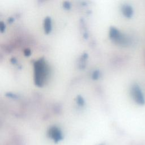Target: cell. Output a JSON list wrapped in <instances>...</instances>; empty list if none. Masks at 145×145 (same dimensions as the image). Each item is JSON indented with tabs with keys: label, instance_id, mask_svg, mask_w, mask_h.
I'll return each instance as SVG.
<instances>
[{
	"label": "cell",
	"instance_id": "cell-1",
	"mask_svg": "<svg viewBox=\"0 0 145 145\" xmlns=\"http://www.w3.org/2000/svg\"><path fill=\"white\" fill-rule=\"evenodd\" d=\"M34 66V82L35 85L38 87L43 86L49 74V68L44 59L36 61Z\"/></svg>",
	"mask_w": 145,
	"mask_h": 145
},
{
	"label": "cell",
	"instance_id": "cell-2",
	"mask_svg": "<svg viewBox=\"0 0 145 145\" xmlns=\"http://www.w3.org/2000/svg\"><path fill=\"white\" fill-rule=\"evenodd\" d=\"M109 35L111 40L117 44L125 45L128 43V40L115 27H111L110 32H109Z\"/></svg>",
	"mask_w": 145,
	"mask_h": 145
},
{
	"label": "cell",
	"instance_id": "cell-3",
	"mask_svg": "<svg viewBox=\"0 0 145 145\" xmlns=\"http://www.w3.org/2000/svg\"><path fill=\"white\" fill-rule=\"evenodd\" d=\"M132 95L134 101L140 105H144L145 103V100L140 87L138 85L133 86L132 89Z\"/></svg>",
	"mask_w": 145,
	"mask_h": 145
},
{
	"label": "cell",
	"instance_id": "cell-4",
	"mask_svg": "<svg viewBox=\"0 0 145 145\" xmlns=\"http://www.w3.org/2000/svg\"><path fill=\"white\" fill-rule=\"evenodd\" d=\"M49 135L54 141H59L62 138V134L60 130L57 127H52L49 130Z\"/></svg>",
	"mask_w": 145,
	"mask_h": 145
},
{
	"label": "cell",
	"instance_id": "cell-5",
	"mask_svg": "<svg viewBox=\"0 0 145 145\" xmlns=\"http://www.w3.org/2000/svg\"><path fill=\"white\" fill-rule=\"evenodd\" d=\"M122 13L124 16L128 18H130L133 14V10L130 5H124L121 9Z\"/></svg>",
	"mask_w": 145,
	"mask_h": 145
},
{
	"label": "cell",
	"instance_id": "cell-6",
	"mask_svg": "<svg viewBox=\"0 0 145 145\" xmlns=\"http://www.w3.org/2000/svg\"><path fill=\"white\" fill-rule=\"evenodd\" d=\"M52 19L49 17L45 18L44 21V30L46 34H49L52 31Z\"/></svg>",
	"mask_w": 145,
	"mask_h": 145
},
{
	"label": "cell",
	"instance_id": "cell-7",
	"mask_svg": "<svg viewBox=\"0 0 145 145\" xmlns=\"http://www.w3.org/2000/svg\"><path fill=\"white\" fill-rule=\"evenodd\" d=\"M77 103L79 106H83L84 104V100L83 98L81 96H78L77 98Z\"/></svg>",
	"mask_w": 145,
	"mask_h": 145
},
{
	"label": "cell",
	"instance_id": "cell-8",
	"mask_svg": "<svg viewBox=\"0 0 145 145\" xmlns=\"http://www.w3.org/2000/svg\"><path fill=\"white\" fill-rule=\"evenodd\" d=\"M92 78L93 79H97L99 78V72L98 71H93L92 74Z\"/></svg>",
	"mask_w": 145,
	"mask_h": 145
},
{
	"label": "cell",
	"instance_id": "cell-9",
	"mask_svg": "<svg viewBox=\"0 0 145 145\" xmlns=\"http://www.w3.org/2000/svg\"><path fill=\"white\" fill-rule=\"evenodd\" d=\"M63 6L66 9H69L71 7V5L69 2H65Z\"/></svg>",
	"mask_w": 145,
	"mask_h": 145
},
{
	"label": "cell",
	"instance_id": "cell-10",
	"mask_svg": "<svg viewBox=\"0 0 145 145\" xmlns=\"http://www.w3.org/2000/svg\"><path fill=\"white\" fill-rule=\"evenodd\" d=\"M0 28H1V32H4V30L5 29V25L3 22L1 23V25H0Z\"/></svg>",
	"mask_w": 145,
	"mask_h": 145
},
{
	"label": "cell",
	"instance_id": "cell-11",
	"mask_svg": "<svg viewBox=\"0 0 145 145\" xmlns=\"http://www.w3.org/2000/svg\"><path fill=\"white\" fill-rule=\"evenodd\" d=\"M25 54L26 56H29L31 55V50L30 49H26L25 51Z\"/></svg>",
	"mask_w": 145,
	"mask_h": 145
}]
</instances>
